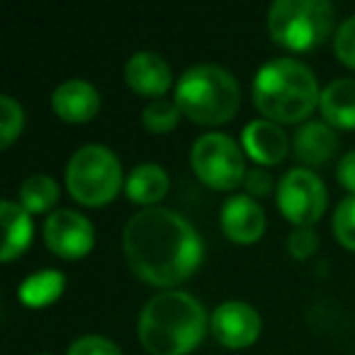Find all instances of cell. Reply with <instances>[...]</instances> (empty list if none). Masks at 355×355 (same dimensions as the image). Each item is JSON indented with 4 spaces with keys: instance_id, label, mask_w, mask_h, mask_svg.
Wrapping results in <instances>:
<instances>
[{
    "instance_id": "obj_1",
    "label": "cell",
    "mask_w": 355,
    "mask_h": 355,
    "mask_svg": "<svg viewBox=\"0 0 355 355\" xmlns=\"http://www.w3.org/2000/svg\"><path fill=\"white\" fill-rule=\"evenodd\" d=\"M127 263L137 277L156 287H175L200 268L205 243L198 229L171 207H144L122 232Z\"/></svg>"
},
{
    "instance_id": "obj_2",
    "label": "cell",
    "mask_w": 355,
    "mask_h": 355,
    "mask_svg": "<svg viewBox=\"0 0 355 355\" xmlns=\"http://www.w3.org/2000/svg\"><path fill=\"white\" fill-rule=\"evenodd\" d=\"M209 329L205 304L183 290L153 295L139 314L137 334L151 355H185L200 345Z\"/></svg>"
},
{
    "instance_id": "obj_3",
    "label": "cell",
    "mask_w": 355,
    "mask_h": 355,
    "mask_svg": "<svg viewBox=\"0 0 355 355\" xmlns=\"http://www.w3.org/2000/svg\"><path fill=\"white\" fill-rule=\"evenodd\" d=\"M319 98L314 71L290 56L266 61L253 78V105L263 119L282 124L304 122L319 105Z\"/></svg>"
},
{
    "instance_id": "obj_4",
    "label": "cell",
    "mask_w": 355,
    "mask_h": 355,
    "mask_svg": "<svg viewBox=\"0 0 355 355\" xmlns=\"http://www.w3.org/2000/svg\"><path fill=\"white\" fill-rule=\"evenodd\" d=\"M180 112L198 124H224L241 105V88L232 71L217 64H195L175 83Z\"/></svg>"
},
{
    "instance_id": "obj_5",
    "label": "cell",
    "mask_w": 355,
    "mask_h": 355,
    "mask_svg": "<svg viewBox=\"0 0 355 355\" xmlns=\"http://www.w3.org/2000/svg\"><path fill=\"white\" fill-rule=\"evenodd\" d=\"M334 15L326 0H275L268 8V35L285 49L309 51L331 35Z\"/></svg>"
},
{
    "instance_id": "obj_6",
    "label": "cell",
    "mask_w": 355,
    "mask_h": 355,
    "mask_svg": "<svg viewBox=\"0 0 355 355\" xmlns=\"http://www.w3.org/2000/svg\"><path fill=\"white\" fill-rule=\"evenodd\" d=\"M122 183V163L105 144H85L76 148L66 163V188L76 202L88 207H100L114 200Z\"/></svg>"
},
{
    "instance_id": "obj_7",
    "label": "cell",
    "mask_w": 355,
    "mask_h": 355,
    "mask_svg": "<svg viewBox=\"0 0 355 355\" xmlns=\"http://www.w3.org/2000/svg\"><path fill=\"white\" fill-rule=\"evenodd\" d=\"M190 166L195 175L214 190L236 188L248 171L241 146L224 132H207L195 139L190 148Z\"/></svg>"
},
{
    "instance_id": "obj_8",
    "label": "cell",
    "mask_w": 355,
    "mask_h": 355,
    "mask_svg": "<svg viewBox=\"0 0 355 355\" xmlns=\"http://www.w3.org/2000/svg\"><path fill=\"white\" fill-rule=\"evenodd\" d=\"M282 217L295 227H314L329 202L326 185L311 168H290L275 185Z\"/></svg>"
},
{
    "instance_id": "obj_9",
    "label": "cell",
    "mask_w": 355,
    "mask_h": 355,
    "mask_svg": "<svg viewBox=\"0 0 355 355\" xmlns=\"http://www.w3.org/2000/svg\"><path fill=\"white\" fill-rule=\"evenodd\" d=\"M44 241L61 258H83L95 246V227L76 209H54L44 222Z\"/></svg>"
},
{
    "instance_id": "obj_10",
    "label": "cell",
    "mask_w": 355,
    "mask_h": 355,
    "mask_svg": "<svg viewBox=\"0 0 355 355\" xmlns=\"http://www.w3.org/2000/svg\"><path fill=\"white\" fill-rule=\"evenodd\" d=\"M263 321L253 304L241 300L222 302L209 316V331L222 345L232 350L246 348L261 336Z\"/></svg>"
},
{
    "instance_id": "obj_11",
    "label": "cell",
    "mask_w": 355,
    "mask_h": 355,
    "mask_svg": "<svg viewBox=\"0 0 355 355\" xmlns=\"http://www.w3.org/2000/svg\"><path fill=\"white\" fill-rule=\"evenodd\" d=\"M222 232L236 243H253L266 232V212L251 195H229L219 212Z\"/></svg>"
},
{
    "instance_id": "obj_12",
    "label": "cell",
    "mask_w": 355,
    "mask_h": 355,
    "mask_svg": "<svg viewBox=\"0 0 355 355\" xmlns=\"http://www.w3.org/2000/svg\"><path fill=\"white\" fill-rule=\"evenodd\" d=\"M124 78L134 93L144 98H163L173 85L171 64L156 51H134L124 64Z\"/></svg>"
},
{
    "instance_id": "obj_13",
    "label": "cell",
    "mask_w": 355,
    "mask_h": 355,
    "mask_svg": "<svg viewBox=\"0 0 355 355\" xmlns=\"http://www.w3.org/2000/svg\"><path fill=\"white\" fill-rule=\"evenodd\" d=\"M51 110L64 122H88L100 110V90L85 78H66L51 93Z\"/></svg>"
},
{
    "instance_id": "obj_14",
    "label": "cell",
    "mask_w": 355,
    "mask_h": 355,
    "mask_svg": "<svg viewBox=\"0 0 355 355\" xmlns=\"http://www.w3.org/2000/svg\"><path fill=\"white\" fill-rule=\"evenodd\" d=\"M243 151L253 158V161L263 163V166H275L290 151V139H287L285 129L272 119H253L243 127L241 132Z\"/></svg>"
},
{
    "instance_id": "obj_15",
    "label": "cell",
    "mask_w": 355,
    "mask_h": 355,
    "mask_svg": "<svg viewBox=\"0 0 355 355\" xmlns=\"http://www.w3.org/2000/svg\"><path fill=\"white\" fill-rule=\"evenodd\" d=\"M292 148H295V156L306 166H324L338 151V137L331 124L319 122V119H306L295 132Z\"/></svg>"
},
{
    "instance_id": "obj_16",
    "label": "cell",
    "mask_w": 355,
    "mask_h": 355,
    "mask_svg": "<svg viewBox=\"0 0 355 355\" xmlns=\"http://www.w3.org/2000/svg\"><path fill=\"white\" fill-rule=\"evenodd\" d=\"M319 110L326 124L355 129V78H336L321 88Z\"/></svg>"
},
{
    "instance_id": "obj_17",
    "label": "cell",
    "mask_w": 355,
    "mask_h": 355,
    "mask_svg": "<svg viewBox=\"0 0 355 355\" xmlns=\"http://www.w3.org/2000/svg\"><path fill=\"white\" fill-rule=\"evenodd\" d=\"M171 188V178L168 171L158 163H139L129 171L124 180L127 198L144 207H156L158 200H163Z\"/></svg>"
},
{
    "instance_id": "obj_18",
    "label": "cell",
    "mask_w": 355,
    "mask_h": 355,
    "mask_svg": "<svg viewBox=\"0 0 355 355\" xmlns=\"http://www.w3.org/2000/svg\"><path fill=\"white\" fill-rule=\"evenodd\" d=\"M0 222H3V248H0V258L10 263L17 258L32 241V214L22 207L20 202L12 200H3L0 205Z\"/></svg>"
},
{
    "instance_id": "obj_19",
    "label": "cell",
    "mask_w": 355,
    "mask_h": 355,
    "mask_svg": "<svg viewBox=\"0 0 355 355\" xmlns=\"http://www.w3.org/2000/svg\"><path fill=\"white\" fill-rule=\"evenodd\" d=\"M64 287H66L64 272L54 270V268H44V270H37L32 275H27L20 282L17 295H20V300L27 306H46L64 295Z\"/></svg>"
},
{
    "instance_id": "obj_20",
    "label": "cell",
    "mask_w": 355,
    "mask_h": 355,
    "mask_svg": "<svg viewBox=\"0 0 355 355\" xmlns=\"http://www.w3.org/2000/svg\"><path fill=\"white\" fill-rule=\"evenodd\" d=\"M17 195H20V205L30 214L51 212L59 202V183L46 173H32L20 183Z\"/></svg>"
},
{
    "instance_id": "obj_21",
    "label": "cell",
    "mask_w": 355,
    "mask_h": 355,
    "mask_svg": "<svg viewBox=\"0 0 355 355\" xmlns=\"http://www.w3.org/2000/svg\"><path fill=\"white\" fill-rule=\"evenodd\" d=\"M180 107L171 98H156L141 110V124L151 134H168L180 122Z\"/></svg>"
},
{
    "instance_id": "obj_22",
    "label": "cell",
    "mask_w": 355,
    "mask_h": 355,
    "mask_svg": "<svg viewBox=\"0 0 355 355\" xmlns=\"http://www.w3.org/2000/svg\"><path fill=\"white\" fill-rule=\"evenodd\" d=\"M25 127V110L12 95H0V146L8 148Z\"/></svg>"
},
{
    "instance_id": "obj_23",
    "label": "cell",
    "mask_w": 355,
    "mask_h": 355,
    "mask_svg": "<svg viewBox=\"0 0 355 355\" xmlns=\"http://www.w3.org/2000/svg\"><path fill=\"white\" fill-rule=\"evenodd\" d=\"M334 234L345 248L355 251V193H348L336 205Z\"/></svg>"
},
{
    "instance_id": "obj_24",
    "label": "cell",
    "mask_w": 355,
    "mask_h": 355,
    "mask_svg": "<svg viewBox=\"0 0 355 355\" xmlns=\"http://www.w3.org/2000/svg\"><path fill=\"white\" fill-rule=\"evenodd\" d=\"M66 355H122V348H119L114 340H110L107 336L85 334V336H78V338L69 345Z\"/></svg>"
},
{
    "instance_id": "obj_25",
    "label": "cell",
    "mask_w": 355,
    "mask_h": 355,
    "mask_svg": "<svg viewBox=\"0 0 355 355\" xmlns=\"http://www.w3.org/2000/svg\"><path fill=\"white\" fill-rule=\"evenodd\" d=\"M334 51L340 64L355 69V15L345 17L334 35Z\"/></svg>"
},
{
    "instance_id": "obj_26",
    "label": "cell",
    "mask_w": 355,
    "mask_h": 355,
    "mask_svg": "<svg viewBox=\"0 0 355 355\" xmlns=\"http://www.w3.org/2000/svg\"><path fill=\"white\" fill-rule=\"evenodd\" d=\"M319 248V236H316L314 227H297L295 232L287 236V251L297 261H306L311 258Z\"/></svg>"
},
{
    "instance_id": "obj_27",
    "label": "cell",
    "mask_w": 355,
    "mask_h": 355,
    "mask_svg": "<svg viewBox=\"0 0 355 355\" xmlns=\"http://www.w3.org/2000/svg\"><path fill=\"white\" fill-rule=\"evenodd\" d=\"M241 185L246 190V195H251L253 200L266 198V195L272 193V175L266 168H248Z\"/></svg>"
},
{
    "instance_id": "obj_28",
    "label": "cell",
    "mask_w": 355,
    "mask_h": 355,
    "mask_svg": "<svg viewBox=\"0 0 355 355\" xmlns=\"http://www.w3.org/2000/svg\"><path fill=\"white\" fill-rule=\"evenodd\" d=\"M336 175H338V183L343 185L348 193H355V148L338 158Z\"/></svg>"
},
{
    "instance_id": "obj_29",
    "label": "cell",
    "mask_w": 355,
    "mask_h": 355,
    "mask_svg": "<svg viewBox=\"0 0 355 355\" xmlns=\"http://www.w3.org/2000/svg\"><path fill=\"white\" fill-rule=\"evenodd\" d=\"M42 355H49V353H42Z\"/></svg>"
}]
</instances>
